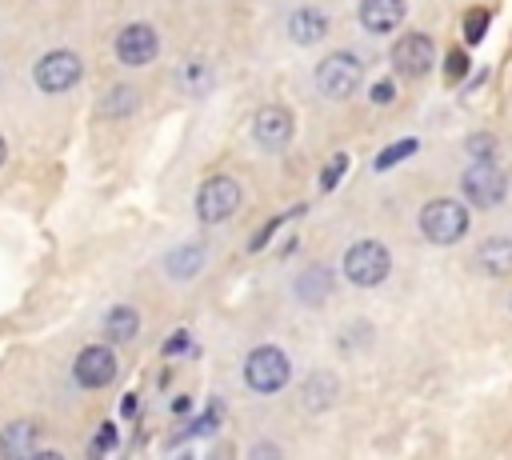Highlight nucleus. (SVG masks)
I'll return each mask as SVG.
<instances>
[{
	"label": "nucleus",
	"instance_id": "2eb2a0df",
	"mask_svg": "<svg viewBox=\"0 0 512 460\" xmlns=\"http://www.w3.org/2000/svg\"><path fill=\"white\" fill-rule=\"evenodd\" d=\"M100 332H104V340H112V344H128V340H136V332H140V312H136L132 304H112V308L104 312V320H100Z\"/></svg>",
	"mask_w": 512,
	"mask_h": 460
},
{
	"label": "nucleus",
	"instance_id": "f3484780",
	"mask_svg": "<svg viewBox=\"0 0 512 460\" xmlns=\"http://www.w3.org/2000/svg\"><path fill=\"white\" fill-rule=\"evenodd\" d=\"M296 296H300L304 304H324V300L332 296V272H328L324 264L304 268L300 280H296Z\"/></svg>",
	"mask_w": 512,
	"mask_h": 460
},
{
	"label": "nucleus",
	"instance_id": "2f4dec72",
	"mask_svg": "<svg viewBox=\"0 0 512 460\" xmlns=\"http://www.w3.org/2000/svg\"><path fill=\"white\" fill-rule=\"evenodd\" d=\"M188 408H192V400H188V396H176V400H172V412H176V416H184Z\"/></svg>",
	"mask_w": 512,
	"mask_h": 460
},
{
	"label": "nucleus",
	"instance_id": "393cba45",
	"mask_svg": "<svg viewBox=\"0 0 512 460\" xmlns=\"http://www.w3.org/2000/svg\"><path fill=\"white\" fill-rule=\"evenodd\" d=\"M496 152V140L488 136V132H476V136H468V156L472 160H488Z\"/></svg>",
	"mask_w": 512,
	"mask_h": 460
},
{
	"label": "nucleus",
	"instance_id": "4468645a",
	"mask_svg": "<svg viewBox=\"0 0 512 460\" xmlns=\"http://www.w3.org/2000/svg\"><path fill=\"white\" fill-rule=\"evenodd\" d=\"M36 436L40 428L32 420H8L0 428V456H12V460H24L36 452Z\"/></svg>",
	"mask_w": 512,
	"mask_h": 460
},
{
	"label": "nucleus",
	"instance_id": "20e7f679",
	"mask_svg": "<svg viewBox=\"0 0 512 460\" xmlns=\"http://www.w3.org/2000/svg\"><path fill=\"white\" fill-rule=\"evenodd\" d=\"M420 232L432 244H456L468 232V208L460 200H452V196H436L420 212Z\"/></svg>",
	"mask_w": 512,
	"mask_h": 460
},
{
	"label": "nucleus",
	"instance_id": "0eeeda50",
	"mask_svg": "<svg viewBox=\"0 0 512 460\" xmlns=\"http://www.w3.org/2000/svg\"><path fill=\"white\" fill-rule=\"evenodd\" d=\"M240 200H244V192L232 176H208L196 192V216L204 224H224L228 216H236Z\"/></svg>",
	"mask_w": 512,
	"mask_h": 460
},
{
	"label": "nucleus",
	"instance_id": "6ab92c4d",
	"mask_svg": "<svg viewBox=\"0 0 512 460\" xmlns=\"http://www.w3.org/2000/svg\"><path fill=\"white\" fill-rule=\"evenodd\" d=\"M136 108H140V92H136L132 84H112V88L100 96V116L120 120V116H132Z\"/></svg>",
	"mask_w": 512,
	"mask_h": 460
},
{
	"label": "nucleus",
	"instance_id": "f03ea898",
	"mask_svg": "<svg viewBox=\"0 0 512 460\" xmlns=\"http://www.w3.org/2000/svg\"><path fill=\"white\" fill-rule=\"evenodd\" d=\"M344 276L356 284V288H376L388 272H392V252L380 244V240H356L344 248V260H340Z\"/></svg>",
	"mask_w": 512,
	"mask_h": 460
},
{
	"label": "nucleus",
	"instance_id": "39448f33",
	"mask_svg": "<svg viewBox=\"0 0 512 460\" xmlns=\"http://www.w3.org/2000/svg\"><path fill=\"white\" fill-rule=\"evenodd\" d=\"M360 76H364L360 56H352V52H328L320 60V68H316V88L328 100H348L360 88Z\"/></svg>",
	"mask_w": 512,
	"mask_h": 460
},
{
	"label": "nucleus",
	"instance_id": "cd10ccee",
	"mask_svg": "<svg viewBox=\"0 0 512 460\" xmlns=\"http://www.w3.org/2000/svg\"><path fill=\"white\" fill-rule=\"evenodd\" d=\"M444 72H448V80L456 84V80H464V72H468V56L456 48V52H448V60H444Z\"/></svg>",
	"mask_w": 512,
	"mask_h": 460
},
{
	"label": "nucleus",
	"instance_id": "473e14b6",
	"mask_svg": "<svg viewBox=\"0 0 512 460\" xmlns=\"http://www.w3.org/2000/svg\"><path fill=\"white\" fill-rule=\"evenodd\" d=\"M4 160H8V140L0 136V168H4Z\"/></svg>",
	"mask_w": 512,
	"mask_h": 460
},
{
	"label": "nucleus",
	"instance_id": "f8f14e48",
	"mask_svg": "<svg viewBox=\"0 0 512 460\" xmlns=\"http://www.w3.org/2000/svg\"><path fill=\"white\" fill-rule=\"evenodd\" d=\"M404 16H408V4L404 0H360V24L368 32H376V36L400 28Z\"/></svg>",
	"mask_w": 512,
	"mask_h": 460
},
{
	"label": "nucleus",
	"instance_id": "ddd939ff",
	"mask_svg": "<svg viewBox=\"0 0 512 460\" xmlns=\"http://www.w3.org/2000/svg\"><path fill=\"white\" fill-rule=\"evenodd\" d=\"M324 32H328V16H324L320 8H296V12L288 16V40L300 44V48L320 44Z\"/></svg>",
	"mask_w": 512,
	"mask_h": 460
},
{
	"label": "nucleus",
	"instance_id": "4be33fe9",
	"mask_svg": "<svg viewBox=\"0 0 512 460\" xmlns=\"http://www.w3.org/2000/svg\"><path fill=\"white\" fill-rule=\"evenodd\" d=\"M488 36V8H472L464 20V44H480Z\"/></svg>",
	"mask_w": 512,
	"mask_h": 460
},
{
	"label": "nucleus",
	"instance_id": "5701e85b",
	"mask_svg": "<svg viewBox=\"0 0 512 460\" xmlns=\"http://www.w3.org/2000/svg\"><path fill=\"white\" fill-rule=\"evenodd\" d=\"M344 168H348V156H344V152H336V156L324 164V172H320V192H332V188L340 184Z\"/></svg>",
	"mask_w": 512,
	"mask_h": 460
},
{
	"label": "nucleus",
	"instance_id": "9b49d317",
	"mask_svg": "<svg viewBox=\"0 0 512 460\" xmlns=\"http://www.w3.org/2000/svg\"><path fill=\"white\" fill-rule=\"evenodd\" d=\"M292 132H296V120H292V112L280 108V104L260 108L256 120H252V140H256L264 152H280V148H288Z\"/></svg>",
	"mask_w": 512,
	"mask_h": 460
},
{
	"label": "nucleus",
	"instance_id": "412c9836",
	"mask_svg": "<svg viewBox=\"0 0 512 460\" xmlns=\"http://www.w3.org/2000/svg\"><path fill=\"white\" fill-rule=\"evenodd\" d=\"M416 152H420V140H416V136H400V140H392L388 148L376 152L372 168H376V172H388V168H396L400 160H408V156H416Z\"/></svg>",
	"mask_w": 512,
	"mask_h": 460
},
{
	"label": "nucleus",
	"instance_id": "6e6552de",
	"mask_svg": "<svg viewBox=\"0 0 512 460\" xmlns=\"http://www.w3.org/2000/svg\"><path fill=\"white\" fill-rule=\"evenodd\" d=\"M112 52H116V60H120L124 68H144V64H152V60L160 56V36H156L152 24L132 20V24H124V28L116 32Z\"/></svg>",
	"mask_w": 512,
	"mask_h": 460
},
{
	"label": "nucleus",
	"instance_id": "bb28decb",
	"mask_svg": "<svg viewBox=\"0 0 512 460\" xmlns=\"http://www.w3.org/2000/svg\"><path fill=\"white\" fill-rule=\"evenodd\" d=\"M188 348H192V332L176 328V332L164 340V348H160V352H164V356H180V352H188Z\"/></svg>",
	"mask_w": 512,
	"mask_h": 460
},
{
	"label": "nucleus",
	"instance_id": "1a4fd4ad",
	"mask_svg": "<svg viewBox=\"0 0 512 460\" xmlns=\"http://www.w3.org/2000/svg\"><path fill=\"white\" fill-rule=\"evenodd\" d=\"M116 372H120V360H116V352H112L108 344H88V348H80L76 360H72V380H76L80 388H88V392L108 388V384L116 380Z\"/></svg>",
	"mask_w": 512,
	"mask_h": 460
},
{
	"label": "nucleus",
	"instance_id": "423d86ee",
	"mask_svg": "<svg viewBox=\"0 0 512 460\" xmlns=\"http://www.w3.org/2000/svg\"><path fill=\"white\" fill-rule=\"evenodd\" d=\"M460 188H464V196H468L472 204L496 208V204L508 196V172H504L492 156H488V160H472L468 172H464V180H460Z\"/></svg>",
	"mask_w": 512,
	"mask_h": 460
},
{
	"label": "nucleus",
	"instance_id": "c756f323",
	"mask_svg": "<svg viewBox=\"0 0 512 460\" xmlns=\"http://www.w3.org/2000/svg\"><path fill=\"white\" fill-rule=\"evenodd\" d=\"M396 100V84L392 80H376L372 84V104H392Z\"/></svg>",
	"mask_w": 512,
	"mask_h": 460
},
{
	"label": "nucleus",
	"instance_id": "a211bd4d",
	"mask_svg": "<svg viewBox=\"0 0 512 460\" xmlns=\"http://www.w3.org/2000/svg\"><path fill=\"white\" fill-rule=\"evenodd\" d=\"M476 260H480V268H484L488 276H504V272L512 268V240H508V236H488V240L480 244Z\"/></svg>",
	"mask_w": 512,
	"mask_h": 460
},
{
	"label": "nucleus",
	"instance_id": "aec40b11",
	"mask_svg": "<svg viewBox=\"0 0 512 460\" xmlns=\"http://www.w3.org/2000/svg\"><path fill=\"white\" fill-rule=\"evenodd\" d=\"M332 396H336V376H332V372H312V376L304 380V408H308V412L328 408Z\"/></svg>",
	"mask_w": 512,
	"mask_h": 460
},
{
	"label": "nucleus",
	"instance_id": "c85d7f7f",
	"mask_svg": "<svg viewBox=\"0 0 512 460\" xmlns=\"http://www.w3.org/2000/svg\"><path fill=\"white\" fill-rule=\"evenodd\" d=\"M180 84H184V88H204V84H208V68H204V64H184Z\"/></svg>",
	"mask_w": 512,
	"mask_h": 460
},
{
	"label": "nucleus",
	"instance_id": "dca6fc26",
	"mask_svg": "<svg viewBox=\"0 0 512 460\" xmlns=\"http://www.w3.org/2000/svg\"><path fill=\"white\" fill-rule=\"evenodd\" d=\"M204 244H180V248H172L168 256H164V272L172 276V280H192L200 268H204Z\"/></svg>",
	"mask_w": 512,
	"mask_h": 460
},
{
	"label": "nucleus",
	"instance_id": "7ed1b4c3",
	"mask_svg": "<svg viewBox=\"0 0 512 460\" xmlns=\"http://www.w3.org/2000/svg\"><path fill=\"white\" fill-rule=\"evenodd\" d=\"M288 376H292V360L276 344H260V348H252L244 356V384L252 392H260V396L280 392L288 384Z\"/></svg>",
	"mask_w": 512,
	"mask_h": 460
},
{
	"label": "nucleus",
	"instance_id": "9d476101",
	"mask_svg": "<svg viewBox=\"0 0 512 460\" xmlns=\"http://www.w3.org/2000/svg\"><path fill=\"white\" fill-rule=\"evenodd\" d=\"M436 64V44H432V36H424V32H408V36H400L396 44H392V68L400 72V76H428V68Z\"/></svg>",
	"mask_w": 512,
	"mask_h": 460
},
{
	"label": "nucleus",
	"instance_id": "7c9ffc66",
	"mask_svg": "<svg viewBox=\"0 0 512 460\" xmlns=\"http://www.w3.org/2000/svg\"><path fill=\"white\" fill-rule=\"evenodd\" d=\"M136 408H140V400H136V392H128V396L120 400V412H124V416H136Z\"/></svg>",
	"mask_w": 512,
	"mask_h": 460
},
{
	"label": "nucleus",
	"instance_id": "f257e3e1",
	"mask_svg": "<svg viewBox=\"0 0 512 460\" xmlns=\"http://www.w3.org/2000/svg\"><path fill=\"white\" fill-rule=\"evenodd\" d=\"M84 80V60L72 48H52L32 64V84L44 96H64Z\"/></svg>",
	"mask_w": 512,
	"mask_h": 460
},
{
	"label": "nucleus",
	"instance_id": "a878e982",
	"mask_svg": "<svg viewBox=\"0 0 512 460\" xmlns=\"http://www.w3.org/2000/svg\"><path fill=\"white\" fill-rule=\"evenodd\" d=\"M216 424H220V404H212L204 416H196V420L188 424V432H192V436H208Z\"/></svg>",
	"mask_w": 512,
	"mask_h": 460
},
{
	"label": "nucleus",
	"instance_id": "b1692460",
	"mask_svg": "<svg viewBox=\"0 0 512 460\" xmlns=\"http://www.w3.org/2000/svg\"><path fill=\"white\" fill-rule=\"evenodd\" d=\"M116 444H120V428H116L112 420H104V424L96 428V436H92V452L104 456V452H112Z\"/></svg>",
	"mask_w": 512,
	"mask_h": 460
}]
</instances>
